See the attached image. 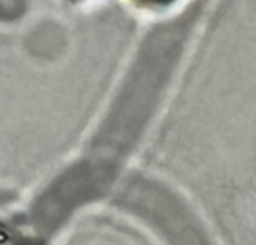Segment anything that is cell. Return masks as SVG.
Segmentation results:
<instances>
[{"mask_svg":"<svg viewBox=\"0 0 256 245\" xmlns=\"http://www.w3.org/2000/svg\"><path fill=\"white\" fill-rule=\"evenodd\" d=\"M135 195L172 245H212L196 215L176 195L155 187L143 188Z\"/></svg>","mask_w":256,"mask_h":245,"instance_id":"cell-1","label":"cell"}]
</instances>
